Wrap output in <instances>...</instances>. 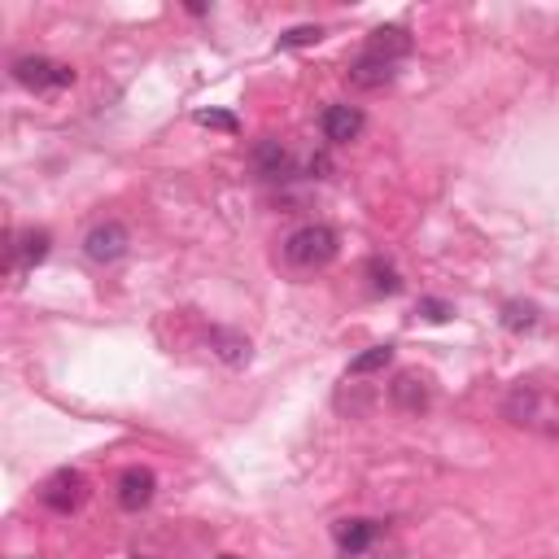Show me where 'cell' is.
I'll return each instance as SVG.
<instances>
[{"mask_svg": "<svg viewBox=\"0 0 559 559\" xmlns=\"http://www.w3.org/2000/svg\"><path fill=\"white\" fill-rule=\"evenodd\" d=\"M284 258H289L293 267H324L337 258V232H332L328 223H306V228H297L289 241H284Z\"/></svg>", "mask_w": 559, "mask_h": 559, "instance_id": "6da1fadb", "label": "cell"}, {"mask_svg": "<svg viewBox=\"0 0 559 559\" xmlns=\"http://www.w3.org/2000/svg\"><path fill=\"white\" fill-rule=\"evenodd\" d=\"M14 79L22 83V88H70L75 83V70L62 66V62H49V57H18L14 62Z\"/></svg>", "mask_w": 559, "mask_h": 559, "instance_id": "7a4b0ae2", "label": "cell"}, {"mask_svg": "<svg viewBox=\"0 0 559 559\" xmlns=\"http://www.w3.org/2000/svg\"><path fill=\"white\" fill-rule=\"evenodd\" d=\"M40 498H44V507L49 511H57V516H70V511L88 498V481H83V472L62 468V472H53V477L44 481Z\"/></svg>", "mask_w": 559, "mask_h": 559, "instance_id": "3957f363", "label": "cell"}, {"mask_svg": "<svg viewBox=\"0 0 559 559\" xmlns=\"http://www.w3.org/2000/svg\"><path fill=\"white\" fill-rule=\"evenodd\" d=\"M83 254L92 263H118L127 254V228L123 223H97V228L83 236Z\"/></svg>", "mask_w": 559, "mask_h": 559, "instance_id": "277c9868", "label": "cell"}, {"mask_svg": "<svg viewBox=\"0 0 559 559\" xmlns=\"http://www.w3.org/2000/svg\"><path fill=\"white\" fill-rule=\"evenodd\" d=\"M153 490H158V481H153L149 468H127L123 477H118V507L123 511H140L153 503Z\"/></svg>", "mask_w": 559, "mask_h": 559, "instance_id": "5b68a950", "label": "cell"}, {"mask_svg": "<svg viewBox=\"0 0 559 559\" xmlns=\"http://www.w3.org/2000/svg\"><path fill=\"white\" fill-rule=\"evenodd\" d=\"M359 132H363L359 105H328L324 110V136L332 145H350V140H359Z\"/></svg>", "mask_w": 559, "mask_h": 559, "instance_id": "8992f818", "label": "cell"}, {"mask_svg": "<svg viewBox=\"0 0 559 559\" xmlns=\"http://www.w3.org/2000/svg\"><path fill=\"white\" fill-rule=\"evenodd\" d=\"M367 53L380 57V62H398V57H407L411 53L407 27H376L372 40H367Z\"/></svg>", "mask_w": 559, "mask_h": 559, "instance_id": "52a82bcc", "label": "cell"}, {"mask_svg": "<svg viewBox=\"0 0 559 559\" xmlns=\"http://www.w3.org/2000/svg\"><path fill=\"white\" fill-rule=\"evenodd\" d=\"M332 538H337V546H341L346 555H359V551H367V546H372L376 525H372V520H363V516L337 520V525H332Z\"/></svg>", "mask_w": 559, "mask_h": 559, "instance_id": "ba28073f", "label": "cell"}, {"mask_svg": "<svg viewBox=\"0 0 559 559\" xmlns=\"http://www.w3.org/2000/svg\"><path fill=\"white\" fill-rule=\"evenodd\" d=\"M254 166H258V175H263V180H289V175H293L289 149H280L276 140H263V145L254 149Z\"/></svg>", "mask_w": 559, "mask_h": 559, "instance_id": "9c48e42d", "label": "cell"}, {"mask_svg": "<svg viewBox=\"0 0 559 559\" xmlns=\"http://www.w3.org/2000/svg\"><path fill=\"white\" fill-rule=\"evenodd\" d=\"M389 79H394V62H380V57H372V53H363L359 62L350 66L354 88H385Z\"/></svg>", "mask_w": 559, "mask_h": 559, "instance_id": "30bf717a", "label": "cell"}, {"mask_svg": "<svg viewBox=\"0 0 559 559\" xmlns=\"http://www.w3.org/2000/svg\"><path fill=\"white\" fill-rule=\"evenodd\" d=\"M389 394H394V402L402 411H424L428 407V385L415 372H402L398 380H394V389H389Z\"/></svg>", "mask_w": 559, "mask_h": 559, "instance_id": "8fae6325", "label": "cell"}, {"mask_svg": "<svg viewBox=\"0 0 559 559\" xmlns=\"http://www.w3.org/2000/svg\"><path fill=\"white\" fill-rule=\"evenodd\" d=\"M367 280H372V293L380 297H394L402 289V271L389 258H367Z\"/></svg>", "mask_w": 559, "mask_h": 559, "instance_id": "7c38bea8", "label": "cell"}, {"mask_svg": "<svg viewBox=\"0 0 559 559\" xmlns=\"http://www.w3.org/2000/svg\"><path fill=\"white\" fill-rule=\"evenodd\" d=\"M210 346L219 350V359H223V363H232V367L249 363V341L241 337V332H223V328H214V332H210Z\"/></svg>", "mask_w": 559, "mask_h": 559, "instance_id": "4fadbf2b", "label": "cell"}, {"mask_svg": "<svg viewBox=\"0 0 559 559\" xmlns=\"http://www.w3.org/2000/svg\"><path fill=\"white\" fill-rule=\"evenodd\" d=\"M49 245H53L49 232H22L18 245H14V254L22 258V267H35V263H44V258H49Z\"/></svg>", "mask_w": 559, "mask_h": 559, "instance_id": "5bb4252c", "label": "cell"}, {"mask_svg": "<svg viewBox=\"0 0 559 559\" xmlns=\"http://www.w3.org/2000/svg\"><path fill=\"white\" fill-rule=\"evenodd\" d=\"M503 328L507 332H533L538 328V306L533 302H507L503 306Z\"/></svg>", "mask_w": 559, "mask_h": 559, "instance_id": "9a60e30c", "label": "cell"}, {"mask_svg": "<svg viewBox=\"0 0 559 559\" xmlns=\"http://www.w3.org/2000/svg\"><path fill=\"white\" fill-rule=\"evenodd\" d=\"M394 363V346H372V350H363L359 359L350 363V376H367V372H380V367H389Z\"/></svg>", "mask_w": 559, "mask_h": 559, "instance_id": "2e32d148", "label": "cell"}, {"mask_svg": "<svg viewBox=\"0 0 559 559\" xmlns=\"http://www.w3.org/2000/svg\"><path fill=\"white\" fill-rule=\"evenodd\" d=\"M319 40H324L319 27H293V31L280 35V49H302V44H319Z\"/></svg>", "mask_w": 559, "mask_h": 559, "instance_id": "e0dca14e", "label": "cell"}, {"mask_svg": "<svg viewBox=\"0 0 559 559\" xmlns=\"http://www.w3.org/2000/svg\"><path fill=\"white\" fill-rule=\"evenodd\" d=\"M420 315L428 319V324H446V319L455 315V306L442 302V297H424V302H420Z\"/></svg>", "mask_w": 559, "mask_h": 559, "instance_id": "ac0fdd59", "label": "cell"}, {"mask_svg": "<svg viewBox=\"0 0 559 559\" xmlns=\"http://www.w3.org/2000/svg\"><path fill=\"white\" fill-rule=\"evenodd\" d=\"M197 123H201V127H219V132H236V118L223 114V110H201Z\"/></svg>", "mask_w": 559, "mask_h": 559, "instance_id": "d6986e66", "label": "cell"}, {"mask_svg": "<svg viewBox=\"0 0 559 559\" xmlns=\"http://www.w3.org/2000/svg\"><path fill=\"white\" fill-rule=\"evenodd\" d=\"M223 559H236V555H223Z\"/></svg>", "mask_w": 559, "mask_h": 559, "instance_id": "ffe728a7", "label": "cell"}]
</instances>
